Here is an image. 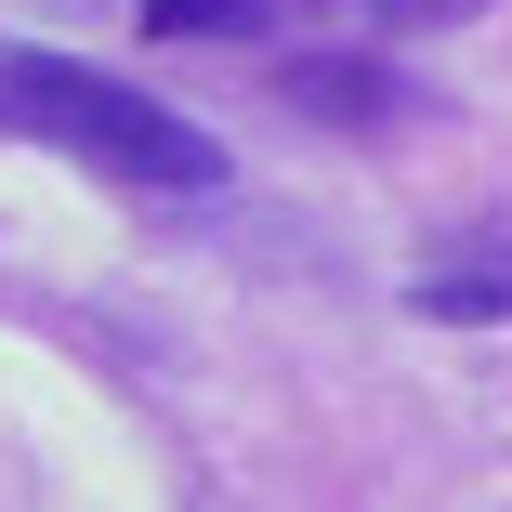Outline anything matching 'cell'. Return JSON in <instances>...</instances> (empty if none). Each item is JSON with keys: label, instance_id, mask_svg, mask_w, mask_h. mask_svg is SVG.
Returning a JSON list of instances; mask_svg holds the SVG:
<instances>
[{"label": "cell", "instance_id": "2", "mask_svg": "<svg viewBox=\"0 0 512 512\" xmlns=\"http://www.w3.org/2000/svg\"><path fill=\"white\" fill-rule=\"evenodd\" d=\"M263 14H276V0H145L158 40H250Z\"/></svg>", "mask_w": 512, "mask_h": 512}, {"label": "cell", "instance_id": "1", "mask_svg": "<svg viewBox=\"0 0 512 512\" xmlns=\"http://www.w3.org/2000/svg\"><path fill=\"white\" fill-rule=\"evenodd\" d=\"M0 132H27L106 184H145V197H211L237 158L224 132H197L184 106H158L145 79L119 66H79V53H40V40H0Z\"/></svg>", "mask_w": 512, "mask_h": 512}]
</instances>
